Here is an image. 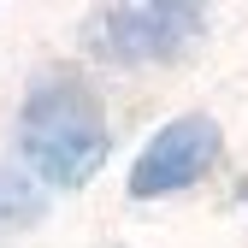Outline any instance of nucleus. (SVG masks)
Segmentation results:
<instances>
[{
    "instance_id": "nucleus-1",
    "label": "nucleus",
    "mask_w": 248,
    "mask_h": 248,
    "mask_svg": "<svg viewBox=\"0 0 248 248\" xmlns=\"http://www.w3.org/2000/svg\"><path fill=\"white\" fill-rule=\"evenodd\" d=\"M18 148L30 160V177L42 189H77L107 160V112L101 95L77 71H53L24 95L18 112Z\"/></svg>"
},
{
    "instance_id": "nucleus-2",
    "label": "nucleus",
    "mask_w": 248,
    "mask_h": 248,
    "mask_svg": "<svg viewBox=\"0 0 248 248\" xmlns=\"http://www.w3.org/2000/svg\"><path fill=\"white\" fill-rule=\"evenodd\" d=\"M219 124H213L207 112H183L171 124H160L142 154H136V166H130V195L136 201H160V195H177V189H189L195 177H207L213 166H219Z\"/></svg>"
},
{
    "instance_id": "nucleus-3",
    "label": "nucleus",
    "mask_w": 248,
    "mask_h": 248,
    "mask_svg": "<svg viewBox=\"0 0 248 248\" xmlns=\"http://www.w3.org/2000/svg\"><path fill=\"white\" fill-rule=\"evenodd\" d=\"M195 30H201V6L154 0V6H107V12H95L89 18V42L112 65H148V59H171Z\"/></svg>"
},
{
    "instance_id": "nucleus-4",
    "label": "nucleus",
    "mask_w": 248,
    "mask_h": 248,
    "mask_svg": "<svg viewBox=\"0 0 248 248\" xmlns=\"http://www.w3.org/2000/svg\"><path fill=\"white\" fill-rule=\"evenodd\" d=\"M47 189L36 177H30L24 166H0V236H12L24 225H36V213H42Z\"/></svg>"
}]
</instances>
